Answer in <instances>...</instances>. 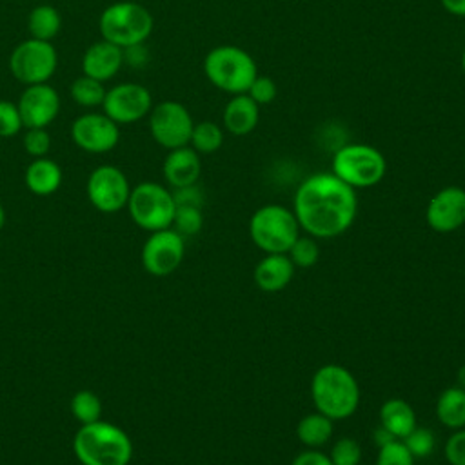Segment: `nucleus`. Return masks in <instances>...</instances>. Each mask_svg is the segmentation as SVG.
<instances>
[{
	"instance_id": "f257e3e1",
	"label": "nucleus",
	"mask_w": 465,
	"mask_h": 465,
	"mask_svg": "<svg viewBox=\"0 0 465 465\" xmlns=\"http://www.w3.org/2000/svg\"><path fill=\"white\" fill-rule=\"evenodd\" d=\"M292 213L312 238H334L343 234L356 220V191L332 173H314L296 189Z\"/></svg>"
},
{
	"instance_id": "f03ea898",
	"label": "nucleus",
	"mask_w": 465,
	"mask_h": 465,
	"mask_svg": "<svg viewBox=\"0 0 465 465\" xmlns=\"http://www.w3.org/2000/svg\"><path fill=\"white\" fill-rule=\"evenodd\" d=\"M311 396L320 414L332 421L347 420L360 405V385L347 367L327 363L312 374Z\"/></svg>"
},
{
	"instance_id": "7ed1b4c3",
	"label": "nucleus",
	"mask_w": 465,
	"mask_h": 465,
	"mask_svg": "<svg viewBox=\"0 0 465 465\" xmlns=\"http://www.w3.org/2000/svg\"><path fill=\"white\" fill-rule=\"evenodd\" d=\"M73 450L82 465H129L133 458V443L127 432L102 420L78 429Z\"/></svg>"
},
{
	"instance_id": "20e7f679",
	"label": "nucleus",
	"mask_w": 465,
	"mask_h": 465,
	"mask_svg": "<svg viewBox=\"0 0 465 465\" xmlns=\"http://www.w3.org/2000/svg\"><path fill=\"white\" fill-rule=\"evenodd\" d=\"M203 73L207 80L223 93H247L252 80L258 76L254 58L242 47L223 44L213 47L203 58Z\"/></svg>"
},
{
	"instance_id": "39448f33",
	"label": "nucleus",
	"mask_w": 465,
	"mask_h": 465,
	"mask_svg": "<svg viewBox=\"0 0 465 465\" xmlns=\"http://www.w3.org/2000/svg\"><path fill=\"white\" fill-rule=\"evenodd\" d=\"M331 173L354 191L367 189L385 178L387 160L374 145L341 143L332 154Z\"/></svg>"
},
{
	"instance_id": "423d86ee",
	"label": "nucleus",
	"mask_w": 465,
	"mask_h": 465,
	"mask_svg": "<svg viewBox=\"0 0 465 465\" xmlns=\"http://www.w3.org/2000/svg\"><path fill=\"white\" fill-rule=\"evenodd\" d=\"M153 15L138 2L124 0L107 5L98 20L102 40L122 49L143 44L153 33Z\"/></svg>"
},
{
	"instance_id": "0eeeda50",
	"label": "nucleus",
	"mask_w": 465,
	"mask_h": 465,
	"mask_svg": "<svg viewBox=\"0 0 465 465\" xmlns=\"http://www.w3.org/2000/svg\"><path fill=\"white\" fill-rule=\"evenodd\" d=\"M249 236L265 254H287L300 236V225L292 209L280 203H267L252 213L249 220Z\"/></svg>"
},
{
	"instance_id": "6e6552de",
	"label": "nucleus",
	"mask_w": 465,
	"mask_h": 465,
	"mask_svg": "<svg viewBox=\"0 0 465 465\" xmlns=\"http://www.w3.org/2000/svg\"><path fill=\"white\" fill-rule=\"evenodd\" d=\"M127 211L140 229L154 232L173 227L176 205L169 189L156 182H142L131 189Z\"/></svg>"
},
{
	"instance_id": "1a4fd4ad",
	"label": "nucleus",
	"mask_w": 465,
	"mask_h": 465,
	"mask_svg": "<svg viewBox=\"0 0 465 465\" xmlns=\"http://www.w3.org/2000/svg\"><path fill=\"white\" fill-rule=\"evenodd\" d=\"M58 65V53L51 42L27 38L20 42L9 56L11 74L25 84H47Z\"/></svg>"
},
{
	"instance_id": "9d476101",
	"label": "nucleus",
	"mask_w": 465,
	"mask_h": 465,
	"mask_svg": "<svg viewBox=\"0 0 465 465\" xmlns=\"http://www.w3.org/2000/svg\"><path fill=\"white\" fill-rule=\"evenodd\" d=\"M194 122L185 105L174 100L156 104L149 113V131L153 140L163 149L189 145Z\"/></svg>"
},
{
	"instance_id": "9b49d317",
	"label": "nucleus",
	"mask_w": 465,
	"mask_h": 465,
	"mask_svg": "<svg viewBox=\"0 0 465 465\" xmlns=\"http://www.w3.org/2000/svg\"><path fill=\"white\" fill-rule=\"evenodd\" d=\"M102 107L113 122L134 124L149 116L153 109V96L145 85L136 82H124L105 93Z\"/></svg>"
},
{
	"instance_id": "f8f14e48",
	"label": "nucleus",
	"mask_w": 465,
	"mask_h": 465,
	"mask_svg": "<svg viewBox=\"0 0 465 465\" xmlns=\"http://www.w3.org/2000/svg\"><path fill=\"white\" fill-rule=\"evenodd\" d=\"M131 187L127 176L114 165H100L87 178V198L102 213H116L127 207Z\"/></svg>"
},
{
	"instance_id": "ddd939ff",
	"label": "nucleus",
	"mask_w": 465,
	"mask_h": 465,
	"mask_svg": "<svg viewBox=\"0 0 465 465\" xmlns=\"http://www.w3.org/2000/svg\"><path fill=\"white\" fill-rule=\"evenodd\" d=\"M185 252L183 236L174 229H162L151 232L142 247L143 269L153 276H167L174 272Z\"/></svg>"
},
{
	"instance_id": "4468645a",
	"label": "nucleus",
	"mask_w": 465,
	"mask_h": 465,
	"mask_svg": "<svg viewBox=\"0 0 465 465\" xmlns=\"http://www.w3.org/2000/svg\"><path fill=\"white\" fill-rule=\"evenodd\" d=\"M71 138L82 151L100 154L116 147L120 129L105 113H85L73 122Z\"/></svg>"
},
{
	"instance_id": "2eb2a0df",
	"label": "nucleus",
	"mask_w": 465,
	"mask_h": 465,
	"mask_svg": "<svg viewBox=\"0 0 465 465\" xmlns=\"http://www.w3.org/2000/svg\"><path fill=\"white\" fill-rule=\"evenodd\" d=\"M425 220L432 231L441 234L465 225V189L458 185L440 189L427 203Z\"/></svg>"
},
{
	"instance_id": "dca6fc26",
	"label": "nucleus",
	"mask_w": 465,
	"mask_h": 465,
	"mask_svg": "<svg viewBox=\"0 0 465 465\" xmlns=\"http://www.w3.org/2000/svg\"><path fill=\"white\" fill-rule=\"evenodd\" d=\"M16 105L25 129H45L60 113V96L49 84H35L22 91Z\"/></svg>"
},
{
	"instance_id": "f3484780",
	"label": "nucleus",
	"mask_w": 465,
	"mask_h": 465,
	"mask_svg": "<svg viewBox=\"0 0 465 465\" xmlns=\"http://www.w3.org/2000/svg\"><path fill=\"white\" fill-rule=\"evenodd\" d=\"M122 65H124L122 47L107 40L91 44L82 56V73L100 82L111 80L120 71Z\"/></svg>"
},
{
	"instance_id": "a211bd4d",
	"label": "nucleus",
	"mask_w": 465,
	"mask_h": 465,
	"mask_svg": "<svg viewBox=\"0 0 465 465\" xmlns=\"http://www.w3.org/2000/svg\"><path fill=\"white\" fill-rule=\"evenodd\" d=\"M200 173H202L200 154L189 145L171 149L163 160V178L173 189L196 183L200 178Z\"/></svg>"
},
{
	"instance_id": "6ab92c4d",
	"label": "nucleus",
	"mask_w": 465,
	"mask_h": 465,
	"mask_svg": "<svg viewBox=\"0 0 465 465\" xmlns=\"http://www.w3.org/2000/svg\"><path fill=\"white\" fill-rule=\"evenodd\" d=\"M260 120V105L247 94H232L225 104L222 122L227 133L234 136H245L252 133Z\"/></svg>"
},
{
	"instance_id": "aec40b11",
	"label": "nucleus",
	"mask_w": 465,
	"mask_h": 465,
	"mask_svg": "<svg viewBox=\"0 0 465 465\" xmlns=\"http://www.w3.org/2000/svg\"><path fill=\"white\" fill-rule=\"evenodd\" d=\"M294 269L287 254H265L254 267V283L265 292H278L291 283Z\"/></svg>"
},
{
	"instance_id": "412c9836",
	"label": "nucleus",
	"mask_w": 465,
	"mask_h": 465,
	"mask_svg": "<svg viewBox=\"0 0 465 465\" xmlns=\"http://www.w3.org/2000/svg\"><path fill=\"white\" fill-rule=\"evenodd\" d=\"M25 185L33 194L38 196H49L54 191H58L62 183V169L60 165L51 158H35L24 174Z\"/></svg>"
},
{
	"instance_id": "4be33fe9",
	"label": "nucleus",
	"mask_w": 465,
	"mask_h": 465,
	"mask_svg": "<svg viewBox=\"0 0 465 465\" xmlns=\"http://www.w3.org/2000/svg\"><path fill=\"white\" fill-rule=\"evenodd\" d=\"M380 425L403 440L416 427V412L407 400L391 398L380 407Z\"/></svg>"
},
{
	"instance_id": "5701e85b",
	"label": "nucleus",
	"mask_w": 465,
	"mask_h": 465,
	"mask_svg": "<svg viewBox=\"0 0 465 465\" xmlns=\"http://www.w3.org/2000/svg\"><path fill=\"white\" fill-rule=\"evenodd\" d=\"M436 418L447 429L465 427V389L449 387L436 400Z\"/></svg>"
},
{
	"instance_id": "b1692460",
	"label": "nucleus",
	"mask_w": 465,
	"mask_h": 465,
	"mask_svg": "<svg viewBox=\"0 0 465 465\" xmlns=\"http://www.w3.org/2000/svg\"><path fill=\"white\" fill-rule=\"evenodd\" d=\"M296 436L307 449H320L332 436V420L318 411L305 414L296 425Z\"/></svg>"
},
{
	"instance_id": "393cba45",
	"label": "nucleus",
	"mask_w": 465,
	"mask_h": 465,
	"mask_svg": "<svg viewBox=\"0 0 465 465\" xmlns=\"http://www.w3.org/2000/svg\"><path fill=\"white\" fill-rule=\"evenodd\" d=\"M62 27V18L56 7L40 4L31 9L27 16V29L31 33V38L51 42Z\"/></svg>"
},
{
	"instance_id": "a878e982",
	"label": "nucleus",
	"mask_w": 465,
	"mask_h": 465,
	"mask_svg": "<svg viewBox=\"0 0 465 465\" xmlns=\"http://www.w3.org/2000/svg\"><path fill=\"white\" fill-rule=\"evenodd\" d=\"M189 145L198 154H211L216 153L223 145V129L214 122H198L193 127Z\"/></svg>"
},
{
	"instance_id": "bb28decb",
	"label": "nucleus",
	"mask_w": 465,
	"mask_h": 465,
	"mask_svg": "<svg viewBox=\"0 0 465 465\" xmlns=\"http://www.w3.org/2000/svg\"><path fill=\"white\" fill-rule=\"evenodd\" d=\"M69 93H71L73 100L78 105H82V107H98V105L104 104V98H105L107 91L104 87V82L82 74L71 84Z\"/></svg>"
},
{
	"instance_id": "cd10ccee",
	"label": "nucleus",
	"mask_w": 465,
	"mask_h": 465,
	"mask_svg": "<svg viewBox=\"0 0 465 465\" xmlns=\"http://www.w3.org/2000/svg\"><path fill=\"white\" fill-rule=\"evenodd\" d=\"M71 411L82 425L93 423L100 420L102 401L93 391H78L71 400Z\"/></svg>"
},
{
	"instance_id": "c85d7f7f",
	"label": "nucleus",
	"mask_w": 465,
	"mask_h": 465,
	"mask_svg": "<svg viewBox=\"0 0 465 465\" xmlns=\"http://www.w3.org/2000/svg\"><path fill=\"white\" fill-rule=\"evenodd\" d=\"M287 256L291 258L294 267L309 269L318 262L320 247L312 236H298L287 251Z\"/></svg>"
},
{
	"instance_id": "c756f323",
	"label": "nucleus",
	"mask_w": 465,
	"mask_h": 465,
	"mask_svg": "<svg viewBox=\"0 0 465 465\" xmlns=\"http://www.w3.org/2000/svg\"><path fill=\"white\" fill-rule=\"evenodd\" d=\"M405 447L409 449V452L416 458H427L432 454L434 447H436V438L434 432L427 427H414L403 440Z\"/></svg>"
},
{
	"instance_id": "7c9ffc66",
	"label": "nucleus",
	"mask_w": 465,
	"mask_h": 465,
	"mask_svg": "<svg viewBox=\"0 0 465 465\" xmlns=\"http://www.w3.org/2000/svg\"><path fill=\"white\" fill-rule=\"evenodd\" d=\"M174 231L180 232L182 236H193L202 231L203 225V214L200 207H189V205H180L174 211V220H173Z\"/></svg>"
},
{
	"instance_id": "2f4dec72",
	"label": "nucleus",
	"mask_w": 465,
	"mask_h": 465,
	"mask_svg": "<svg viewBox=\"0 0 465 465\" xmlns=\"http://www.w3.org/2000/svg\"><path fill=\"white\" fill-rule=\"evenodd\" d=\"M329 458L332 465H360L361 447L354 438L343 436L332 443Z\"/></svg>"
},
{
	"instance_id": "473e14b6",
	"label": "nucleus",
	"mask_w": 465,
	"mask_h": 465,
	"mask_svg": "<svg viewBox=\"0 0 465 465\" xmlns=\"http://www.w3.org/2000/svg\"><path fill=\"white\" fill-rule=\"evenodd\" d=\"M376 465H414V456L401 440H394L383 447H378Z\"/></svg>"
},
{
	"instance_id": "72a5a7b5",
	"label": "nucleus",
	"mask_w": 465,
	"mask_h": 465,
	"mask_svg": "<svg viewBox=\"0 0 465 465\" xmlns=\"http://www.w3.org/2000/svg\"><path fill=\"white\" fill-rule=\"evenodd\" d=\"M24 127L18 105L11 100H0V138H11Z\"/></svg>"
},
{
	"instance_id": "f704fd0d",
	"label": "nucleus",
	"mask_w": 465,
	"mask_h": 465,
	"mask_svg": "<svg viewBox=\"0 0 465 465\" xmlns=\"http://www.w3.org/2000/svg\"><path fill=\"white\" fill-rule=\"evenodd\" d=\"M24 149L35 158H42L51 149V136L44 127H31L24 134Z\"/></svg>"
},
{
	"instance_id": "c9c22d12",
	"label": "nucleus",
	"mask_w": 465,
	"mask_h": 465,
	"mask_svg": "<svg viewBox=\"0 0 465 465\" xmlns=\"http://www.w3.org/2000/svg\"><path fill=\"white\" fill-rule=\"evenodd\" d=\"M247 94L258 104V105H267L271 102H274L276 94H278V87L274 84L272 78L269 76H256L252 80V84L247 89Z\"/></svg>"
},
{
	"instance_id": "e433bc0d",
	"label": "nucleus",
	"mask_w": 465,
	"mask_h": 465,
	"mask_svg": "<svg viewBox=\"0 0 465 465\" xmlns=\"http://www.w3.org/2000/svg\"><path fill=\"white\" fill-rule=\"evenodd\" d=\"M445 460L450 465H465V427L456 429L445 441Z\"/></svg>"
},
{
	"instance_id": "4c0bfd02",
	"label": "nucleus",
	"mask_w": 465,
	"mask_h": 465,
	"mask_svg": "<svg viewBox=\"0 0 465 465\" xmlns=\"http://www.w3.org/2000/svg\"><path fill=\"white\" fill-rule=\"evenodd\" d=\"M173 198H174L176 207L189 205V207H200L202 209V205H203V193L196 183L174 189Z\"/></svg>"
},
{
	"instance_id": "58836bf2",
	"label": "nucleus",
	"mask_w": 465,
	"mask_h": 465,
	"mask_svg": "<svg viewBox=\"0 0 465 465\" xmlns=\"http://www.w3.org/2000/svg\"><path fill=\"white\" fill-rule=\"evenodd\" d=\"M122 51H124V64H127L134 69H140L149 62V51L143 44H136V45L125 47Z\"/></svg>"
},
{
	"instance_id": "ea45409f",
	"label": "nucleus",
	"mask_w": 465,
	"mask_h": 465,
	"mask_svg": "<svg viewBox=\"0 0 465 465\" xmlns=\"http://www.w3.org/2000/svg\"><path fill=\"white\" fill-rule=\"evenodd\" d=\"M291 465H332L329 454L322 452L320 449H307L294 456Z\"/></svg>"
},
{
	"instance_id": "a19ab883",
	"label": "nucleus",
	"mask_w": 465,
	"mask_h": 465,
	"mask_svg": "<svg viewBox=\"0 0 465 465\" xmlns=\"http://www.w3.org/2000/svg\"><path fill=\"white\" fill-rule=\"evenodd\" d=\"M372 438H374V443H376L378 447H383V445H387V443L398 440V438H396L389 429H385L383 425H378V427L374 429Z\"/></svg>"
},
{
	"instance_id": "79ce46f5",
	"label": "nucleus",
	"mask_w": 465,
	"mask_h": 465,
	"mask_svg": "<svg viewBox=\"0 0 465 465\" xmlns=\"http://www.w3.org/2000/svg\"><path fill=\"white\" fill-rule=\"evenodd\" d=\"M443 9L454 16H465V0H440Z\"/></svg>"
},
{
	"instance_id": "37998d69",
	"label": "nucleus",
	"mask_w": 465,
	"mask_h": 465,
	"mask_svg": "<svg viewBox=\"0 0 465 465\" xmlns=\"http://www.w3.org/2000/svg\"><path fill=\"white\" fill-rule=\"evenodd\" d=\"M456 380H458V387L465 389V365H461L456 372Z\"/></svg>"
},
{
	"instance_id": "c03bdc74",
	"label": "nucleus",
	"mask_w": 465,
	"mask_h": 465,
	"mask_svg": "<svg viewBox=\"0 0 465 465\" xmlns=\"http://www.w3.org/2000/svg\"><path fill=\"white\" fill-rule=\"evenodd\" d=\"M4 223H5V211H4V207L0 205V231H2Z\"/></svg>"
},
{
	"instance_id": "a18cd8bd",
	"label": "nucleus",
	"mask_w": 465,
	"mask_h": 465,
	"mask_svg": "<svg viewBox=\"0 0 465 465\" xmlns=\"http://www.w3.org/2000/svg\"><path fill=\"white\" fill-rule=\"evenodd\" d=\"M461 71L465 74V47H463V53H461Z\"/></svg>"
}]
</instances>
